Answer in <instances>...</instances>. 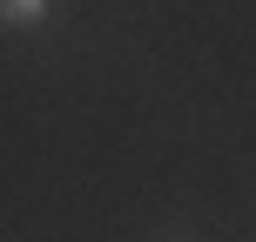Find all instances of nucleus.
I'll use <instances>...</instances> for the list:
<instances>
[{"label":"nucleus","mask_w":256,"mask_h":242,"mask_svg":"<svg viewBox=\"0 0 256 242\" xmlns=\"http://www.w3.org/2000/svg\"><path fill=\"white\" fill-rule=\"evenodd\" d=\"M40 7H48V0H7V20L20 27V20H40Z\"/></svg>","instance_id":"obj_1"}]
</instances>
